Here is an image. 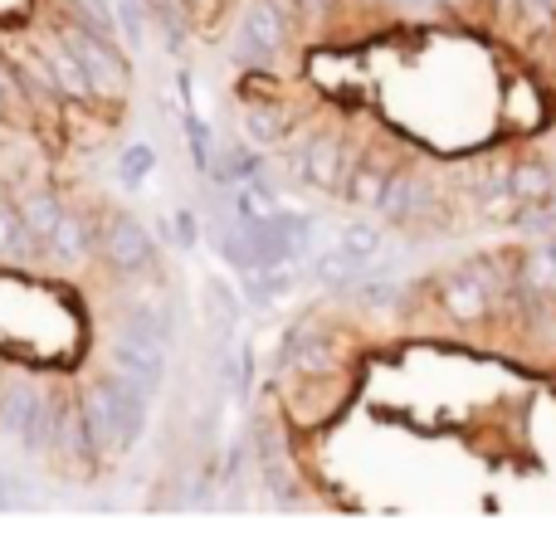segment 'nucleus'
<instances>
[{
    "label": "nucleus",
    "mask_w": 556,
    "mask_h": 551,
    "mask_svg": "<svg viewBox=\"0 0 556 551\" xmlns=\"http://www.w3.org/2000/svg\"><path fill=\"white\" fill-rule=\"evenodd\" d=\"M84 430H88V445L93 449H123L142 435V420H147V390L137 381H127L123 371L117 376H103L84 400Z\"/></svg>",
    "instance_id": "1"
},
{
    "label": "nucleus",
    "mask_w": 556,
    "mask_h": 551,
    "mask_svg": "<svg viewBox=\"0 0 556 551\" xmlns=\"http://www.w3.org/2000/svg\"><path fill=\"white\" fill-rule=\"evenodd\" d=\"M434 293H440L444 318L459 322V328H473V322H483L493 312V303H498V279H493V264L473 259V264H459L454 273H444Z\"/></svg>",
    "instance_id": "2"
},
{
    "label": "nucleus",
    "mask_w": 556,
    "mask_h": 551,
    "mask_svg": "<svg viewBox=\"0 0 556 551\" xmlns=\"http://www.w3.org/2000/svg\"><path fill=\"white\" fill-rule=\"evenodd\" d=\"M283 29H288V10L278 0H254L244 10V25H240V39H235V59L240 64H269L283 44Z\"/></svg>",
    "instance_id": "3"
},
{
    "label": "nucleus",
    "mask_w": 556,
    "mask_h": 551,
    "mask_svg": "<svg viewBox=\"0 0 556 551\" xmlns=\"http://www.w3.org/2000/svg\"><path fill=\"white\" fill-rule=\"evenodd\" d=\"M64 44L78 54L84 78H88V88H93V93H123L127 64L113 54V49H108V35H84V29H68Z\"/></svg>",
    "instance_id": "4"
},
{
    "label": "nucleus",
    "mask_w": 556,
    "mask_h": 551,
    "mask_svg": "<svg viewBox=\"0 0 556 551\" xmlns=\"http://www.w3.org/2000/svg\"><path fill=\"white\" fill-rule=\"evenodd\" d=\"M103 254H108V264L123 269V273H137V269H147V264L156 259L152 234H147L137 220H127V215H117V220L103 230Z\"/></svg>",
    "instance_id": "5"
},
{
    "label": "nucleus",
    "mask_w": 556,
    "mask_h": 551,
    "mask_svg": "<svg viewBox=\"0 0 556 551\" xmlns=\"http://www.w3.org/2000/svg\"><path fill=\"white\" fill-rule=\"evenodd\" d=\"M298 176L317 191H337L346 181V146L337 137H313V142L298 152Z\"/></svg>",
    "instance_id": "6"
},
{
    "label": "nucleus",
    "mask_w": 556,
    "mask_h": 551,
    "mask_svg": "<svg viewBox=\"0 0 556 551\" xmlns=\"http://www.w3.org/2000/svg\"><path fill=\"white\" fill-rule=\"evenodd\" d=\"M430 201H434L430 185L401 171V176L386 181V195H381V205H376V215H386L391 225H415L425 210H430Z\"/></svg>",
    "instance_id": "7"
},
{
    "label": "nucleus",
    "mask_w": 556,
    "mask_h": 551,
    "mask_svg": "<svg viewBox=\"0 0 556 551\" xmlns=\"http://www.w3.org/2000/svg\"><path fill=\"white\" fill-rule=\"evenodd\" d=\"M113 367L123 371L127 381H137L142 390H156V386H162V376H166L162 347H152V342H137V337L113 342Z\"/></svg>",
    "instance_id": "8"
},
{
    "label": "nucleus",
    "mask_w": 556,
    "mask_h": 551,
    "mask_svg": "<svg viewBox=\"0 0 556 551\" xmlns=\"http://www.w3.org/2000/svg\"><path fill=\"white\" fill-rule=\"evenodd\" d=\"M283 367H293V371H303V376H323L327 367H332V347H327V337H313L307 328H298L293 337H288V347H283Z\"/></svg>",
    "instance_id": "9"
},
{
    "label": "nucleus",
    "mask_w": 556,
    "mask_h": 551,
    "mask_svg": "<svg viewBox=\"0 0 556 551\" xmlns=\"http://www.w3.org/2000/svg\"><path fill=\"white\" fill-rule=\"evenodd\" d=\"M508 191L518 195L522 215H528V210H542V205H552V171H547V166H538V162L513 166Z\"/></svg>",
    "instance_id": "10"
},
{
    "label": "nucleus",
    "mask_w": 556,
    "mask_h": 551,
    "mask_svg": "<svg viewBox=\"0 0 556 551\" xmlns=\"http://www.w3.org/2000/svg\"><path fill=\"white\" fill-rule=\"evenodd\" d=\"M49 84H54L59 93H74V98L93 93V88H88V78H84V64H78V54L68 44L49 54Z\"/></svg>",
    "instance_id": "11"
},
{
    "label": "nucleus",
    "mask_w": 556,
    "mask_h": 551,
    "mask_svg": "<svg viewBox=\"0 0 556 551\" xmlns=\"http://www.w3.org/2000/svg\"><path fill=\"white\" fill-rule=\"evenodd\" d=\"M386 181H391V176H386L381 166H356L352 185H346V201H352L356 210H376L381 195H386Z\"/></svg>",
    "instance_id": "12"
},
{
    "label": "nucleus",
    "mask_w": 556,
    "mask_h": 551,
    "mask_svg": "<svg viewBox=\"0 0 556 551\" xmlns=\"http://www.w3.org/2000/svg\"><path fill=\"white\" fill-rule=\"evenodd\" d=\"M39 406L35 386H25V381H10L5 390H0V425L5 430H20L29 420V410Z\"/></svg>",
    "instance_id": "13"
},
{
    "label": "nucleus",
    "mask_w": 556,
    "mask_h": 551,
    "mask_svg": "<svg viewBox=\"0 0 556 551\" xmlns=\"http://www.w3.org/2000/svg\"><path fill=\"white\" fill-rule=\"evenodd\" d=\"M29 249H35V234L25 230V220H20V210H10V205H0V259H25Z\"/></svg>",
    "instance_id": "14"
},
{
    "label": "nucleus",
    "mask_w": 556,
    "mask_h": 551,
    "mask_svg": "<svg viewBox=\"0 0 556 551\" xmlns=\"http://www.w3.org/2000/svg\"><path fill=\"white\" fill-rule=\"evenodd\" d=\"M337 249L366 269V259H376V249H381V225H366V220L362 225H346L342 240H337Z\"/></svg>",
    "instance_id": "15"
},
{
    "label": "nucleus",
    "mask_w": 556,
    "mask_h": 551,
    "mask_svg": "<svg viewBox=\"0 0 556 551\" xmlns=\"http://www.w3.org/2000/svg\"><path fill=\"white\" fill-rule=\"evenodd\" d=\"M59 215H64V210H59L54 195H29L25 210H20V220H25V230L35 234V240H49V230L59 225Z\"/></svg>",
    "instance_id": "16"
},
{
    "label": "nucleus",
    "mask_w": 556,
    "mask_h": 551,
    "mask_svg": "<svg viewBox=\"0 0 556 551\" xmlns=\"http://www.w3.org/2000/svg\"><path fill=\"white\" fill-rule=\"evenodd\" d=\"M49 249L59 254V259H84V249H88V240H84V225L74 220V215H59V225L49 230Z\"/></svg>",
    "instance_id": "17"
},
{
    "label": "nucleus",
    "mask_w": 556,
    "mask_h": 551,
    "mask_svg": "<svg viewBox=\"0 0 556 551\" xmlns=\"http://www.w3.org/2000/svg\"><path fill=\"white\" fill-rule=\"evenodd\" d=\"M152 166H156V152L147 142H132L123 152V162H117V176H123V185H142L147 176H152Z\"/></svg>",
    "instance_id": "18"
},
{
    "label": "nucleus",
    "mask_w": 556,
    "mask_h": 551,
    "mask_svg": "<svg viewBox=\"0 0 556 551\" xmlns=\"http://www.w3.org/2000/svg\"><path fill=\"white\" fill-rule=\"evenodd\" d=\"M356 273H362V264L346 259L342 249H332V254H323V259H317V283H327V289H346Z\"/></svg>",
    "instance_id": "19"
},
{
    "label": "nucleus",
    "mask_w": 556,
    "mask_h": 551,
    "mask_svg": "<svg viewBox=\"0 0 556 551\" xmlns=\"http://www.w3.org/2000/svg\"><path fill=\"white\" fill-rule=\"evenodd\" d=\"M244 132H250L260 146H274L288 127H283V117L278 113H269V107H244Z\"/></svg>",
    "instance_id": "20"
},
{
    "label": "nucleus",
    "mask_w": 556,
    "mask_h": 551,
    "mask_svg": "<svg viewBox=\"0 0 556 551\" xmlns=\"http://www.w3.org/2000/svg\"><path fill=\"white\" fill-rule=\"evenodd\" d=\"M211 312H215V332H220V337H230L235 318H240V303H235V293L225 289V283H211Z\"/></svg>",
    "instance_id": "21"
},
{
    "label": "nucleus",
    "mask_w": 556,
    "mask_h": 551,
    "mask_svg": "<svg viewBox=\"0 0 556 551\" xmlns=\"http://www.w3.org/2000/svg\"><path fill=\"white\" fill-rule=\"evenodd\" d=\"M235 205H240V220H264V215H274V210H278V205H274V195L264 191V185H250V181L240 185V195H235Z\"/></svg>",
    "instance_id": "22"
},
{
    "label": "nucleus",
    "mask_w": 556,
    "mask_h": 551,
    "mask_svg": "<svg viewBox=\"0 0 556 551\" xmlns=\"http://www.w3.org/2000/svg\"><path fill=\"white\" fill-rule=\"evenodd\" d=\"M84 5V15L98 25V35H113V5L108 0H78Z\"/></svg>",
    "instance_id": "23"
},
{
    "label": "nucleus",
    "mask_w": 556,
    "mask_h": 551,
    "mask_svg": "<svg viewBox=\"0 0 556 551\" xmlns=\"http://www.w3.org/2000/svg\"><path fill=\"white\" fill-rule=\"evenodd\" d=\"M123 35L132 39V44H142V10H137V0H123Z\"/></svg>",
    "instance_id": "24"
},
{
    "label": "nucleus",
    "mask_w": 556,
    "mask_h": 551,
    "mask_svg": "<svg viewBox=\"0 0 556 551\" xmlns=\"http://www.w3.org/2000/svg\"><path fill=\"white\" fill-rule=\"evenodd\" d=\"M401 15H410V20H425V15H434L440 10V0H391Z\"/></svg>",
    "instance_id": "25"
},
{
    "label": "nucleus",
    "mask_w": 556,
    "mask_h": 551,
    "mask_svg": "<svg viewBox=\"0 0 556 551\" xmlns=\"http://www.w3.org/2000/svg\"><path fill=\"white\" fill-rule=\"evenodd\" d=\"M395 289L391 283H371V289H362V303H371V308H391Z\"/></svg>",
    "instance_id": "26"
},
{
    "label": "nucleus",
    "mask_w": 556,
    "mask_h": 551,
    "mask_svg": "<svg viewBox=\"0 0 556 551\" xmlns=\"http://www.w3.org/2000/svg\"><path fill=\"white\" fill-rule=\"evenodd\" d=\"M176 240H181V244H195V215H176Z\"/></svg>",
    "instance_id": "27"
},
{
    "label": "nucleus",
    "mask_w": 556,
    "mask_h": 551,
    "mask_svg": "<svg viewBox=\"0 0 556 551\" xmlns=\"http://www.w3.org/2000/svg\"><path fill=\"white\" fill-rule=\"evenodd\" d=\"M444 10H473V0H440Z\"/></svg>",
    "instance_id": "28"
},
{
    "label": "nucleus",
    "mask_w": 556,
    "mask_h": 551,
    "mask_svg": "<svg viewBox=\"0 0 556 551\" xmlns=\"http://www.w3.org/2000/svg\"><path fill=\"white\" fill-rule=\"evenodd\" d=\"M0 107H5V88H0Z\"/></svg>",
    "instance_id": "29"
},
{
    "label": "nucleus",
    "mask_w": 556,
    "mask_h": 551,
    "mask_svg": "<svg viewBox=\"0 0 556 551\" xmlns=\"http://www.w3.org/2000/svg\"><path fill=\"white\" fill-rule=\"evenodd\" d=\"M307 5H313V10H317V5H323V0H307Z\"/></svg>",
    "instance_id": "30"
}]
</instances>
